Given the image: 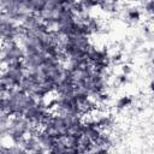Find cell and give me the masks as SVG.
Masks as SVG:
<instances>
[{
	"label": "cell",
	"instance_id": "1",
	"mask_svg": "<svg viewBox=\"0 0 154 154\" xmlns=\"http://www.w3.org/2000/svg\"><path fill=\"white\" fill-rule=\"evenodd\" d=\"M36 101L37 100L25 94L20 88L12 89L7 91L5 96V112L10 117L23 116L25 111Z\"/></svg>",
	"mask_w": 154,
	"mask_h": 154
},
{
	"label": "cell",
	"instance_id": "2",
	"mask_svg": "<svg viewBox=\"0 0 154 154\" xmlns=\"http://www.w3.org/2000/svg\"><path fill=\"white\" fill-rule=\"evenodd\" d=\"M35 132V126L29 123L28 119H25L23 116L12 117L10 119L8 124V131H7V138L12 141V143H22L25 137Z\"/></svg>",
	"mask_w": 154,
	"mask_h": 154
},
{
	"label": "cell",
	"instance_id": "3",
	"mask_svg": "<svg viewBox=\"0 0 154 154\" xmlns=\"http://www.w3.org/2000/svg\"><path fill=\"white\" fill-rule=\"evenodd\" d=\"M25 76V70L22 63L6 65L5 69L0 72V82L7 91L19 88L23 78Z\"/></svg>",
	"mask_w": 154,
	"mask_h": 154
},
{
	"label": "cell",
	"instance_id": "4",
	"mask_svg": "<svg viewBox=\"0 0 154 154\" xmlns=\"http://www.w3.org/2000/svg\"><path fill=\"white\" fill-rule=\"evenodd\" d=\"M51 116H52V113L49 112L48 106L42 100H37L23 114V117L25 119H28L29 123L31 125H34V126L45 125L46 122L51 118Z\"/></svg>",
	"mask_w": 154,
	"mask_h": 154
},
{
	"label": "cell",
	"instance_id": "5",
	"mask_svg": "<svg viewBox=\"0 0 154 154\" xmlns=\"http://www.w3.org/2000/svg\"><path fill=\"white\" fill-rule=\"evenodd\" d=\"M24 58V49L19 42L5 41L1 46V63L5 65H12L22 63Z\"/></svg>",
	"mask_w": 154,
	"mask_h": 154
},
{
	"label": "cell",
	"instance_id": "6",
	"mask_svg": "<svg viewBox=\"0 0 154 154\" xmlns=\"http://www.w3.org/2000/svg\"><path fill=\"white\" fill-rule=\"evenodd\" d=\"M42 130H45L47 134H49L55 140L63 138V137H65L66 135L70 134V130H69L66 120L64 118L57 116V114H52L51 116V118L43 125Z\"/></svg>",
	"mask_w": 154,
	"mask_h": 154
},
{
	"label": "cell",
	"instance_id": "7",
	"mask_svg": "<svg viewBox=\"0 0 154 154\" xmlns=\"http://www.w3.org/2000/svg\"><path fill=\"white\" fill-rule=\"evenodd\" d=\"M63 6H61V1L58 0H48L46 1V5L43 7V10L41 11L40 14H37L40 17V19L43 22V24H46V26L51 30L53 28H55V23L58 19V16L61 11Z\"/></svg>",
	"mask_w": 154,
	"mask_h": 154
},
{
	"label": "cell",
	"instance_id": "8",
	"mask_svg": "<svg viewBox=\"0 0 154 154\" xmlns=\"http://www.w3.org/2000/svg\"><path fill=\"white\" fill-rule=\"evenodd\" d=\"M47 60V54L45 52H24V58L22 60V65L25 70V72H30L34 70L40 69L45 61Z\"/></svg>",
	"mask_w": 154,
	"mask_h": 154
},
{
	"label": "cell",
	"instance_id": "9",
	"mask_svg": "<svg viewBox=\"0 0 154 154\" xmlns=\"http://www.w3.org/2000/svg\"><path fill=\"white\" fill-rule=\"evenodd\" d=\"M91 47L90 40L88 35H75V36H70L67 45L65 47V51H75V52H82V53H87L89 51V48Z\"/></svg>",
	"mask_w": 154,
	"mask_h": 154
},
{
	"label": "cell",
	"instance_id": "10",
	"mask_svg": "<svg viewBox=\"0 0 154 154\" xmlns=\"http://www.w3.org/2000/svg\"><path fill=\"white\" fill-rule=\"evenodd\" d=\"M75 106L77 112L81 114H87L90 113L94 108H95V103L94 101L84 93H79V91H75Z\"/></svg>",
	"mask_w": 154,
	"mask_h": 154
},
{
	"label": "cell",
	"instance_id": "11",
	"mask_svg": "<svg viewBox=\"0 0 154 154\" xmlns=\"http://www.w3.org/2000/svg\"><path fill=\"white\" fill-rule=\"evenodd\" d=\"M87 60L89 64L94 66H107V60L108 55L105 49L96 48V47H90L89 51L87 52Z\"/></svg>",
	"mask_w": 154,
	"mask_h": 154
},
{
	"label": "cell",
	"instance_id": "12",
	"mask_svg": "<svg viewBox=\"0 0 154 154\" xmlns=\"http://www.w3.org/2000/svg\"><path fill=\"white\" fill-rule=\"evenodd\" d=\"M18 23H16L14 20H12L8 16H6L4 12L0 11V40L5 41H10L13 29Z\"/></svg>",
	"mask_w": 154,
	"mask_h": 154
},
{
	"label": "cell",
	"instance_id": "13",
	"mask_svg": "<svg viewBox=\"0 0 154 154\" xmlns=\"http://www.w3.org/2000/svg\"><path fill=\"white\" fill-rule=\"evenodd\" d=\"M35 137L37 140V143L40 146V148L42 149V152L46 154L51 150V148L53 147L54 142H55V138H53L49 134H47L45 130H40V131H36L35 132Z\"/></svg>",
	"mask_w": 154,
	"mask_h": 154
},
{
	"label": "cell",
	"instance_id": "14",
	"mask_svg": "<svg viewBox=\"0 0 154 154\" xmlns=\"http://www.w3.org/2000/svg\"><path fill=\"white\" fill-rule=\"evenodd\" d=\"M83 24L85 26V30H87V35H93V34H99L101 30H102V24L99 19L89 16L87 17L84 20H83Z\"/></svg>",
	"mask_w": 154,
	"mask_h": 154
},
{
	"label": "cell",
	"instance_id": "15",
	"mask_svg": "<svg viewBox=\"0 0 154 154\" xmlns=\"http://www.w3.org/2000/svg\"><path fill=\"white\" fill-rule=\"evenodd\" d=\"M24 6L29 13L40 14L46 5V0H23Z\"/></svg>",
	"mask_w": 154,
	"mask_h": 154
},
{
	"label": "cell",
	"instance_id": "16",
	"mask_svg": "<svg viewBox=\"0 0 154 154\" xmlns=\"http://www.w3.org/2000/svg\"><path fill=\"white\" fill-rule=\"evenodd\" d=\"M95 123V125L100 129V130H107L113 125V119L111 116L108 114H101L95 120H93Z\"/></svg>",
	"mask_w": 154,
	"mask_h": 154
},
{
	"label": "cell",
	"instance_id": "17",
	"mask_svg": "<svg viewBox=\"0 0 154 154\" xmlns=\"http://www.w3.org/2000/svg\"><path fill=\"white\" fill-rule=\"evenodd\" d=\"M10 119L11 117L6 112H0V141L7 137Z\"/></svg>",
	"mask_w": 154,
	"mask_h": 154
},
{
	"label": "cell",
	"instance_id": "18",
	"mask_svg": "<svg viewBox=\"0 0 154 154\" xmlns=\"http://www.w3.org/2000/svg\"><path fill=\"white\" fill-rule=\"evenodd\" d=\"M125 18L130 23H136L141 18V11L138 7H129L125 11Z\"/></svg>",
	"mask_w": 154,
	"mask_h": 154
},
{
	"label": "cell",
	"instance_id": "19",
	"mask_svg": "<svg viewBox=\"0 0 154 154\" xmlns=\"http://www.w3.org/2000/svg\"><path fill=\"white\" fill-rule=\"evenodd\" d=\"M5 154H28L26 150L19 143H12L11 146L5 147Z\"/></svg>",
	"mask_w": 154,
	"mask_h": 154
},
{
	"label": "cell",
	"instance_id": "20",
	"mask_svg": "<svg viewBox=\"0 0 154 154\" xmlns=\"http://www.w3.org/2000/svg\"><path fill=\"white\" fill-rule=\"evenodd\" d=\"M99 7H101L105 12H116L119 10V4L114 1H100Z\"/></svg>",
	"mask_w": 154,
	"mask_h": 154
},
{
	"label": "cell",
	"instance_id": "21",
	"mask_svg": "<svg viewBox=\"0 0 154 154\" xmlns=\"http://www.w3.org/2000/svg\"><path fill=\"white\" fill-rule=\"evenodd\" d=\"M132 102V99L130 96H122L118 101H117V108L118 109H124L126 107H129Z\"/></svg>",
	"mask_w": 154,
	"mask_h": 154
},
{
	"label": "cell",
	"instance_id": "22",
	"mask_svg": "<svg viewBox=\"0 0 154 154\" xmlns=\"http://www.w3.org/2000/svg\"><path fill=\"white\" fill-rule=\"evenodd\" d=\"M143 7H144V12L148 16H153V13H154V1L153 0L143 2Z\"/></svg>",
	"mask_w": 154,
	"mask_h": 154
},
{
	"label": "cell",
	"instance_id": "23",
	"mask_svg": "<svg viewBox=\"0 0 154 154\" xmlns=\"http://www.w3.org/2000/svg\"><path fill=\"white\" fill-rule=\"evenodd\" d=\"M0 112H5V96H0Z\"/></svg>",
	"mask_w": 154,
	"mask_h": 154
},
{
	"label": "cell",
	"instance_id": "24",
	"mask_svg": "<svg viewBox=\"0 0 154 154\" xmlns=\"http://www.w3.org/2000/svg\"><path fill=\"white\" fill-rule=\"evenodd\" d=\"M0 61H1V46H0Z\"/></svg>",
	"mask_w": 154,
	"mask_h": 154
}]
</instances>
